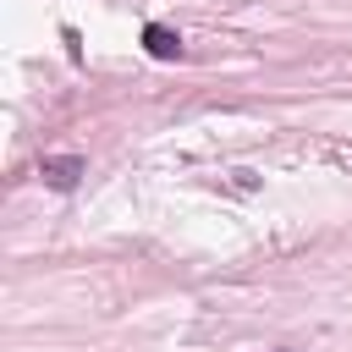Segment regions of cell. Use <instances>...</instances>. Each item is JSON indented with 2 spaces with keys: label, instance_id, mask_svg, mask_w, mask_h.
I'll list each match as a JSON object with an SVG mask.
<instances>
[{
  "label": "cell",
  "instance_id": "1",
  "mask_svg": "<svg viewBox=\"0 0 352 352\" xmlns=\"http://www.w3.org/2000/svg\"><path fill=\"white\" fill-rule=\"evenodd\" d=\"M38 176H44V187L72 192V187L82 182V160H77V154H50V160H38Z\"/></svg>",
  "mask_w": 352,
  "mask_h": 352
},
{
  "label": "cell",
  "instance_id": "2",
  "mask_svg": "<svg viewBox=\"0 0 352 352\" xmlns=\"http://www.w3.org/2000/svg\"><path fill=\"white\" fill-rule=\"evenodd\" d=\"M143 44H148V55H160V60H176V55H182V33H170V28H160V22L143 28Z\"/></svg>",
  "mask_w": 352,
  "mask_h": 352
}]
</instances>
